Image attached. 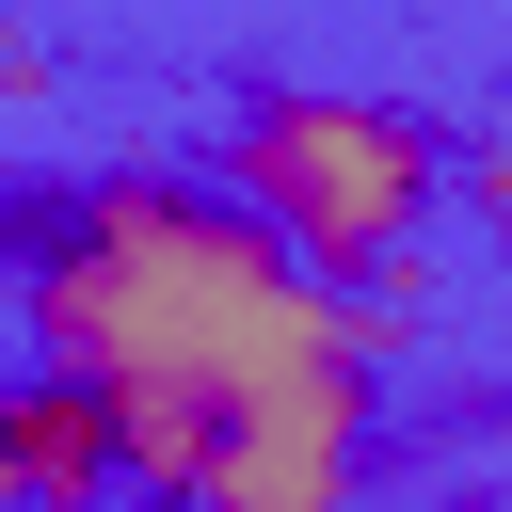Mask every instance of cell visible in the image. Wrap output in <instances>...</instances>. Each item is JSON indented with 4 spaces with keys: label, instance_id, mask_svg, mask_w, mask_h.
<instances>
[{
    "label": "cell",
    "instance_id": "cell-1",
    "mask_svg": "<svg viewBox=\"0 0 512 512\" xmlns=\"http://www.w3.org/2000/svg\"><path fill=\"white\" fill-rule=\"evenodd\" d=\"M16 336L112 416L144 512H352L368 480L384 320L304 272L224 176L112 160L48 192L16 256Z\"/></svg>",
    "mask_w": 512,
    "mask_h": 512
},
{
    "label": "cell",
    "instance_id": "cell-2",
    "mask_svg": "<svg viewBox=\"0 0 512 512\" xmlns=\"http://www.w3.org/2000/svg\"><path fill=\"white\" fill-rule=\"evenodd\" d=\"M208 176H224L304 272H336L352 304L400 288V272H416V224L448 208L432 112H400V96H320V80H256V96L224 112Z\"/></svg>",
    "mask_w": 512,
    "mask_h": 512
},
{
    "label": "cell",
    "instance_id": "cell-3",
    "mask_svg": "<svg viewBox=\"0 0 512 512\" xmlns=\"http://www.w3.org/2000/svg\"><path fill=\"white\" fill-rule=\"evenodd\" d=\"M0 464H16V512H128V448L64 368H32L0 400Z\"/></svg>",
    "mask_w": 512,
    "mask_h": 512
},
{
    "label": "cell",
    "instance_id": "cell-4",
    "mask_svg": "<svg viewBox=\"0 0 512 512\" xmlns=\"http://www.w3.org/2000/svg\"><path fill=\"white\" fill-rule=\"evenodd\" d=\"M0 112H48V32H0Z\"/></svg>",
    "mask_w": 512,
    "mask_h": 512
},
{
    "label": "cell",
    "instance_id": "cell-5",
    "mask_svg": "<svg viewBox=\"0 0 512 512\" xmlns=\"http://www.w3.org/2000/svg\"><path fill=\"white\" fill-rule=\"evenodd\" d=\"M464 192H480V208H496V224H512V112H496V128H480V144H464Z\"/></svg>",
    "mask_w": 512,
    "mask_h": 512
}]
</instances>
